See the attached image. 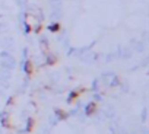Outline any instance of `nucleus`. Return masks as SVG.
Segmentation results:
<instances>
[{"label":"nucleus","instance_id":"obj_1","mask_svg":"<svg viewBox=\"0 0 149 134\" xmlns=\"http://www.w3.org/2000/svg\"><path fill=\"white\" fill-rule=\"evenodd\" d=\"M84 90H85V89H74L73 92H70V95H69V98H67V102H69V104H73L74 101L81 96V93H82Z\"/></svg>","mask_w":149,"mask_h":134},{"label":"nucleus","instance_id":"obj_2","mask_svg":"<svg viewBox=\"0 0 149 134\" xmlns=\"http://www.w3.org/2000/svg\"><path fill=\"white\" fill-rule=\"evenodd\" d=\"M95 111H97V104H95V102H91V104H88V105H86L85 114H86L88 117H91V115H94V114H95Z\"/></svg>","mask_w":149,"mask_h":134},{"label":"nucleus","instance_id":"obj_3","mask_svg":"<svg viewBox=\"0 0 149 134\" xmlns=\"http://www.w3.org/2000/svg\"><path fill=\"white\" fill-rule=\"evenodd\" d=\"M24 70H25V73H26L28 76H31V75L34 73V66H32V61H29V60H26V61H25Z\"/></svg>","mask_w":149,"mask_h":134},{"label":"nucleus","instance_id":"obj_4","mask_svg":"<svg viewBox=\"0 0 149 134\" xmlns=\"http://www.w3.org/2000/svg\"><path fill=\"white\" fill-rule=\"evenodd\" d=\"M2 124H3V127H6V128H9L10 127V118L6 115V114H3V117H2Z\"/></svg>","mask_w":149,"mask_h":134},{"label":"nucleus","instance_id":"obj_5","mask_svg":"<svg viewBox=\"0 0 149 134\" xmlns=\"http://www.w3.org/2000/svg\"><path fill=\"white\" fill-rule=\"evenodd\" d=\"M56 115H57L60 119H66V118L69 117V114H67V112H64L63 109H56Z\"/></svg>","mask_w":149,"mask_h":134},{"label":"nucleus","instance_id":"obj_6","mask_svg":"<svg viewBox=\"0 0 149 134\" xmlns=\"http://www.w3.org/2000/svg\"><path fill=\"white\" fill-rule=\"evenodd\" d=\"M48 31L50 32H58L60 31V23H51L48 26Z\"/></svg>","mask_w":149,"mask_h":134},{"label":"nucleus","instance_id":"obj_7","mask_svg":"<svg viewBox=\"0 0 149 134\" xmlns=\"http://www.w3.org/2000/svg\"><path fill=\"white\" fill-rule=\"evenodd\" d=\"M56 61H57V58H56L54 55H48V57H47V64H48V66L56 64Z\"/></svg>","mask_w":149,"mask_h":134},{"label":"nucleus","instance_id":"obj_8","mask_svg":"<svg viewBox=\"0 0 149 134\" xmlns=\"http://www.w3.org/2000/svg\"><path fill=\"white\" fill-rule=\"evenodd\" d=\"M32 128H34V119H32V118H29V119H28V127H26V131H28V133H31V131H32Z\"/></svg>","mask_w":149,"mask_h":134}]
</instances>
